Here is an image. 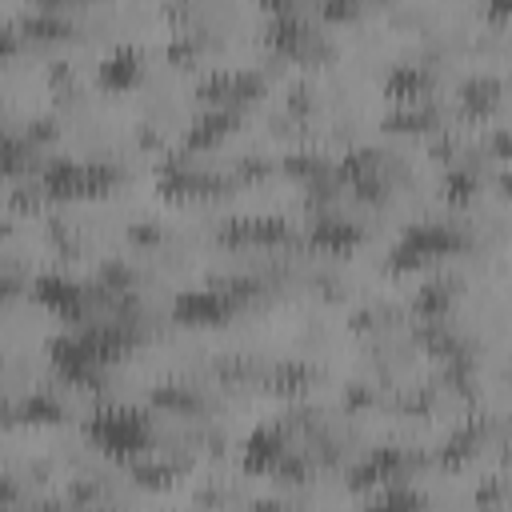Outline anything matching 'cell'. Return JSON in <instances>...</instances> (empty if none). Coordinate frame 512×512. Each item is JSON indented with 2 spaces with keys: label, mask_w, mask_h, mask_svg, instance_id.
I'll use <instances>...</instances> for the list:
<instances>
[{
  "label": "cell",
  "mask_w": 512,
  "mask_h": 512,
  "mask_svg": "<svg viewBox=\"0 0 512 512\" xmlns=\"http://www.w3.org/2000/svg\"><path fill=\"white\" fill-rule=\"evenodd\" d=\"M236 124V108H208L192 128H188V148H208L216 140H224Z\"/></svg>",
  "instance_id": "obj_14"
},
{
  "label": "cell",
  "mask_w": 512,
  "mask_h": 512,
  "mask_svg": "<svg viewBox=\"0 0 512 512\" xmlns=\"http://www.w3.org/2000/svg\"><path fill=\"white\" fill-rule=\"evenodd\" d=\"M376 504H384V508H416V504H424V496L416 492V488H408V492H400V488H392V484H380V492H376Z\"/></svg>",
  "instance_id": "obj_22"
},
{
  "label": "cell",
  "mask_w": 512,
  "mask_h": 512,
  "mask_svg": "<svg viewBox=\"0 0 512 512\" xmlns=\"http://www.w3.org/2000/svg\"><path fill=\"white\" fill-rule=\"evenodd\" d=\"M236 296L220 284V288H180L172 300V320L184 328H216L236 312Z\"/></svg>",
  "instance_id": "obj_4"
},
{
  "label": "cell",
  "mask_w": 512,
  "mask_h": 512,
  "mask_svg": "<svg viewBox=\"0 0 512 512\" xmlns=\"http://www.w3.org/2000/svg\"><path fill=\"white\" fill-rule=\"evenodd\" d=\"M464 244H468V236L456 224H432V220L428 224H408L400 232V240L392 244L388 264H392V272H412V268H424L440 256L460 252Z\"/></svg>",
  "instance_id": "obj_2"
},
{
  "label": "cell",
  "mask_w": 512,
  "mask_h": 512,
  "mask_svg": "<svg viewBox=\"0 0 512 512\" xmlns=\"http://www.w3.org/2000/svg\"><path fill=\"white\" fill-rule=\"evenodd\" d=\"M24 160H28V144L24 140H12V136H0V176L20 172Z\"/></svg>",
  "instance_id": "obj_20"
},
{
  "label": "cell",
  "mask_w": 512,
  "mask_h": 512,
  "mask_svg": "<svg viewBox=\"0 0 512 512\" xmlns=\"http://www.w3.org/2000/svg\"><path fill=\"white\" fill-rule=\"evenodd\" d=\"M116 180H120V172L112 164H104V160H72V156H60V160H52L44 168L40 188L48 196L72 200V196H104V192L116 188Z\"/></svg>",
  "instance_id": "obj_3"
},
{
  "label": "cell",
  "mask_w": 512,
  "mask_h": 512,
  "mask_svg": "<svg viewBox=\"0 0 512 512\" xmlns=\"http://www.w3.org/2000/svg\"><path fill=\"white\" fill-rule=\"evenodd\" d=\"M500 96H504V84H500L496 76L480 72V76L464 80V88H460V108H464L468 116H488V112L500 104Z\"/></svg>",
  "instance_id": "obj_13"
},
{
  "label": "cell",
  "mask_w": 512,
  "mask_h": 512,
  "mask_svg": "<svg viewBox=\"0 0 512 512\" xmlns=\"http://www.w3.org/2000/svg\"><path fill=\"white\" fill-rule=\"evenodd\" d=\"M260 8L268 16H288V12H296V0H260Z\"/></svg>",
  "instance_id": "obj_24"
},
{
  "label": "cell",
  "mask_w": 512,
  "mask_h": 512,
  "mask_svg": "<svg viewBox=\"0 0 512 512\" xmlns=\"http://www.w3.org/2000/svg\"><path fill=\"white\" fill-rule=\"evenodd\" d=\"M48 356H52V368H56L68 384H76V388H92V384H100V376H104V360L92 352V344H88L84 332H76V336H56V340L48 344Z\"/></svg>",
  "instance_id": "obj_5"
},
{
  "label": "cell",
  "mask_w": 512,
  "mask_h": 512,
  "mask_svg": "<svg viewBox=\"0 0 512 512\" xmlns=\"http://www.w3.org/2000/svg\"><path fill=\"white\" fill-rule=\"evenodd\" d=\"M284 240H288V224L276 216H244L220 228V244H232V248H276Z\"/></svg>",
  "instance_id": "obj_8"
},
{
  "label": "cell",
  "mask_w": 512,
  "mask_h": 512,
  "mask_svg": "<svg viewBox=\"0 0 512 512\" xmlns=\"http://www.w3.org/2000/svg\"><path fill=\"white\" fill-rule=\"evenodd\" d=\"M308 240H312V248H320V252H352V248L360 244V228H356L352 220H344V216L320 212V216L308 224Z\"/></svg>",
  "instance_id": "obj_12"
},
{
  "label": "cell",
  "mask_w": 512,
  "mask_h": 512,
  "mask_svg": "<svg viewBox=\"0 0 512 512\" xmlns=\"http://www.w3.org/2000/svg\"><path fill=\"white\" fill-rule=\"evenodd\" d=\"M360 8H364V0H320V20H328V24H348V20L360 16Z\"/></svg>",
  "instance_id": "obj_21"
},
{
  "label": "cell",
  "mask_w": 512,
  "mask_h": 512,
  "mask_svg": "<svg viewBox=\"0 0 512 512\" xmlns=\"http://www.w3.org/2000/svg\"><path fill=\"white\" fill-rule=\"evenodd\" d=\"M24 32L28 36H36V40H56V36H64L68 32V20L60 16V12H32L28 20H24Z\"/></svg>",
  "instance_id": "obj_18"
},
{
  "label": "cell",
  "mask_w": 512,
  "mask_h": 512,
  "mask_svg": "<svg viewBox=\"0 0 512 512\" xmlns=\"http://www.w3.org/2000/svg\"><path fill=\"white\" fill-rule=\"evenodd\" d=\"M12 296H16V280H12V276H4V272H0V304H8V300H12Z\"/></svg>",
  "instance_id": "obj_26"
},
{
  "label": "cell",
  "mask_w": 512,
  "mask_h": 512,
  "mask_svg": "<svg viewBox=\"0 0 512 512\" xmlns=\"http://www.w3.org/2000/svg\"><path fill=\"white\" fill-rule=\"evenodd\" d=\"M440 192H444V200H448V204H468V200H472V192H476V176H472L468 168H448V176H444Z\"/></svg>",
  "instance_id": "obj_19"
},
{
  "label": "cell",
  "mask_w": 512,
  "mask_h": 512,
  "mask_svg": "<svg viewBox=\"0 0 512 512\" xmlns=\"http://www.w3.org/2000/svg\"><path fill=\"white\" fill-rule=\"evenodd\" d=\"M12 52H16V32H12V28H4V24H0V60H8V56H12Z\"/></svg>",
  "instance_id": "obj_25"
},
{
  "label": "cell",
  "mask_w": 512,
  "mask_h": 512,
  "mask_svg": "<svg viewBox=\"0 0 512 512\" xmlns=\"http://www.w3.org/2000/svg\"><path fill=\"white\" fill-rule=\"evenodd\" d=\"M32 296H36L40 308H48V312L60 316V320H84V316H88V292H84L72 276H64V272H44V276H36V280H32Z\"/></svg>",
  "instance_id": "obj_6"
},
{
  "label": "cell",
  "mask_w": 512,
  "mask_h": 512,
  "mask_svg": "<svg viewBox=\"0 0 512 512\" xmlns=\"http://www.w3.org/2000/svg\"><path fill=\"white\" fill-rule=\"evenodd\" d=\"M16 416H20L24 424H56V420L64 416V408H60L56 396H48V392H32V396L16 408Z\"/></svg>",
  "instance_id": "obj_17"
},
{
  "label": "cell",
  "mask_w": 512,
  "mask_h": 512,
  "mask_svg": "<svg viewBox=\"0 0 512 512\" xmlns=\"http://www.w3.org/2000/svg\"><path fill=\"white\" fill-rule=\"evenodd\" d=\"M140 80H144V56H140V48L120 44V48H112L96 64V88H104V92H128Z\"/></svg>",
  "instance_id": "obj_9"
},
{
  "label": "cell",
  "mask_w": 512,
  "mask_h": 512,
  "mask_svg": "<svg viewBox=\"0 0 512 512\" xmlns=\"http://www.w3.org/2000/svg\"><path fill=\"white\" fill-rule=\"evenodd\" d=\"M284 460H288V440H284L280 428L264 424V428L248 432V440L240 448V464H244L248 476H272V472L284 468Z\"/></svg>",
  "instance_id": "obj_7"
},
{
  "label": "cell",
  "mask_w": 512,
  "mask_h": 512,
  "mask_svg": "<svg viewBox=\"0 0 512 512\" xmlns=\"http://www.w3.org/2000/svg\"><path fill=\"white\" fill-rule=\"evenodd\" d=\"M84 436L88 444L108 456V460H140L148 448H152V420L140 412V408H128V404H104L88 416L84 424Z\"/></svg>",
  "instance_id": "obj_1"
},
{
  "label": "cell",
  "mask_w": 512,
  "mask_h": 512,
  "mask_svg": "<svg viewBox=\"0 0 512 512\" xmlns=\"http://www.w3.org/2000/svg\"><path fill=\"white\" fill-rule=\"evenodd\" d=\"M400 468H404V456H400L396 448H380V452H372V456L356 468V480H360V484H396Z\"/></svg>",
  "instance_id": "obj_15"
},
{
  "label": "cell",
  "mask_w": 512,
  "mask_h": 512,
  "mask_svg": "<svg viewBox=\"0 0 512 512\" xmlns=\"http://www.w3.org/2000/svg\"><path fill=\"white\" fill-rule=\"evenodd\" d=\"M384 128L388 132H428V128H436V112L428 108V100L424 104H396L384 116Z\"/></svg>",
  "instance_id": "obj_16"
},
{
  "label": "cell",
  "mask_w": 512,
  "mask_h": 512,
  "mask_svg": "<svg viewBox=\"0 0 512 512\" xmlns=\"http://www.w3.org/2000/svg\"><path fill=\"white\" fill-rule=\"evenodd\" d=\"M432 92V76L420 68V64H396L388 76H384V96L396 104H424Z\"/></svg>",
  "instance_id": "obj_11"
},
{
  "label": "cell",
  "mask_w": 512,
  "mask_h": 512,
  "mask_svg": "<svg viewBox=\"0 0 512 512\" xmlns=\"http://www.w3.org/2000/svg\"><path fill=\"white\" fill-rule=\"evenodd\" d=\"M508 8H512V0H484V20L504 28L508 24Z\"/></svg>",
  "instance_id": "obj_23"
},
{
  "label": "cell",
  "mask_w": 512,
  "mask_h": 512,
  "mask_svg": "<svg viewBox=\"0 0 512 512\" xmlns=\"http://www.w3.org/2000/svg\"><path fill=\"white\" fill-rule=\"evenodd\" d=\"M8 500H16V492L8 484H0V504H8Z\"/></svg>",
  "instance_id": "obj_27"
},
{
  "label": "cell",
  "mask_w": 512,
  "mask_h": 512,
  "mask_svg": "<svg viewBox=\"0 0 512 512\" xmlns=\"http://www.w3.org/2000/svg\"><path fill=\"white\" fill-rule=\"evenodd\" d=\"M264 40H268V48L276 52V56H288V60H300L308 48H312V28L296 16V12H288V16H268V32H264Z\"/></svg>",
  "instance_id": "obj_10"
}]
</instances>
